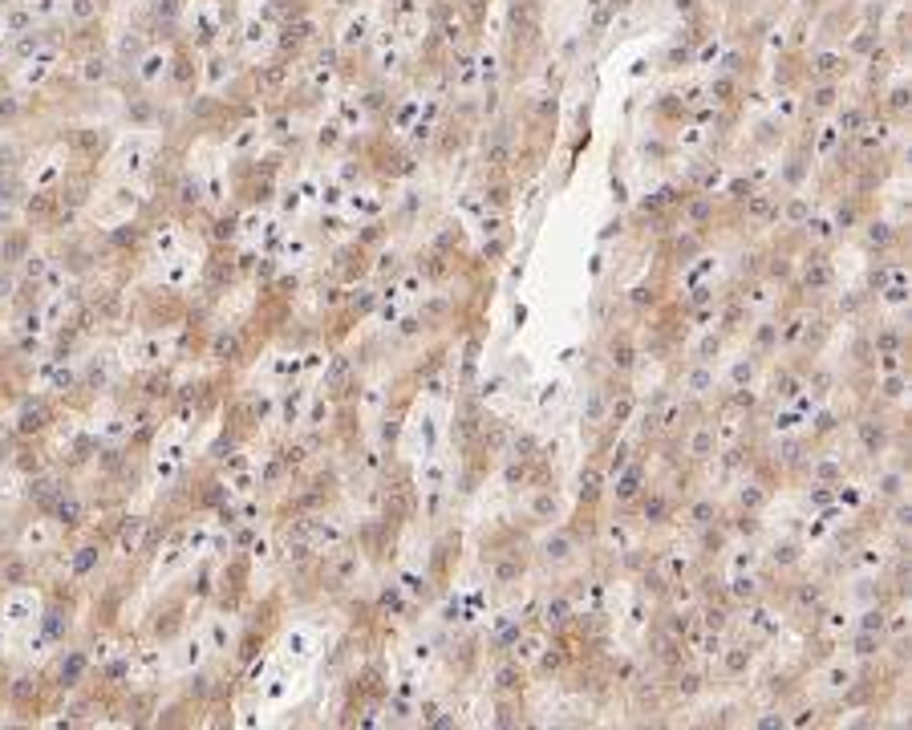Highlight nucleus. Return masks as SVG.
Wrapping results in <instances>:
<instances>
[{
  "instance_id": "1",
  "label": "nucleus",
  "mask_w": 912,
  "mask_h": 730,
  "mask_svg": "<svg viewBox=\"0 0 912 730\" xmlns=\"http://www.w3.org/2000/svg\"><path fill=\"white\" fill-rule=\"evenodd\" d=\"M710 515H714L710 503H697V508H694V520H697V524H710Z\"/></svg>"
},
{
  "instance_id": "2",
  "label": "nucleus",
  "mask_w": 912,
  "mask_h": 730,
  "mask_svg": "<svg viewBox=\"0 0 912 730\" xmlns=\"http://www.w3.org/2000/svg\"><path fill=\"white\" fill-rule=\"evenodd\" d=\"M771 207H774L771 200H755V203H750V212H755V216H771Z\"/></svg>"
},
{
  "instance_id": "3",
  "label": "nucleus",
  "mask_w": 912,
  "mask_h": 730,
  "mask_svg": "<svg viewBox=\"0 0 912 730\" xmlns=\"http://www.w3.org/2000/svg\"><path fill=\"white\" fill-rule=\"evenodd\" d=\"M872 244H888V228H884V223L872 228Z\"/></svg>"
},
{
  "instance_id": "4",
  "label": "nucleus",
  "mask_w": 912,
  "mask_h": 730,
  "mask_svg": "<svg viewBox=\"0 0 912 730\" xmlns=\"http://www.w3.org/2000/svg\"><path fill=\"white\" fill-rule=\"evenodd\" d=\"M844 126L856 130V126H860V110H848V114H844Z\"/></svg>"
},
{
  "instance_id": "5",
  "label": "nucleus",
  "mask_w": 912,
  "mask_h": 730,
  "mask_svg": "<svg viewBox=\"0 0 912 730\" xmlns=\"http://www.w3.org/2000/svg\"><path fill=\"white\" fill-rule=\"evenodd\" d=\"M746 666V653H730V669H743Z\"/></svg>"
}]
</instances>
